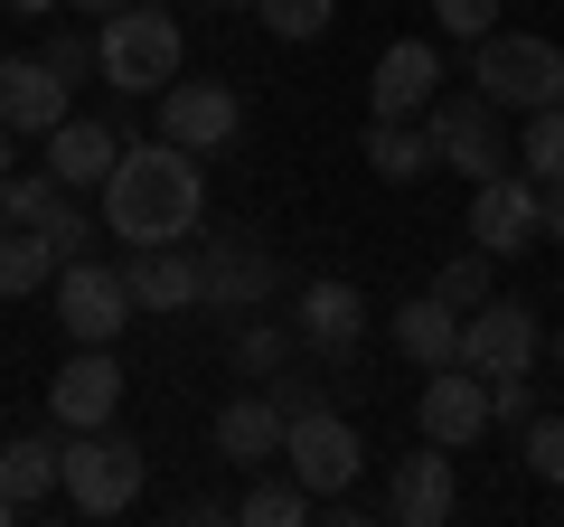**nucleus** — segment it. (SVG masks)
<instances>
[{
	"instance_id": "nucleus-4",
	"label": "nucleus",
	"mask_w": 564,
	"mask_h": 527,
	"mask_svg": "<svg viewBox=\"0 0 564 527\" xmlns=\"http://www.w3.org/2000/svg\"><path fill=\"white\" fill-rule=\"evenodd\" d=\"M470 85H480L499 114H536V104H564V47L527 39V29H489L470 47Z\"/></svg>"
},
{
	"instance_id": "nucleus-1",
	"label": "nucleus",
	"mask_w": 564,
	"mask_h": 527,
	"mask_svg": "<svg viewBox=\"0 0 564 527\" xmlns=\"http://www.w3.org/2000/svg\"><path fill=\"white\" fill-rule=\"evenodd\" d=\"M198 217H207L198 151H180L170 132L122 142L113 180H104V236H122V245H180V236H198Z\"/></svg>"
},
{
	"instance_id": "nucleus-33",
	"label": "nucleus",
	"mask_w": 564,
	"mask_h": 527,
	"mask_svg": "<svg viewBox=\"0 0 564 527\" xmlns=\"http://www.w3.org/2000/svg\"><path fill=\"white\" fill-rule=\"evenodd\" d=\"M47 66H57L66 85H85V76L104 66V57H95V39H47Z\"/></svg>"
},
{
	"instance_id": "nucleus-8",
	"label": "nucleus",
	"mask_w": 564,
	"mask_h": 527,
	"mask_svg": "<svg viewBox=\"0 0 564 527\" xmlns=\"http://www.w3.org/2000/svg\"><path fill=\"white\" fill-rule=\"evenodd\" d=\"M536 236H545V189L527 180V170H489V180H470V245H489V255H527Z\"/></svg>"
},
{
	"instance_id": "nucleus-13",
	"label": "nucleus",
	"mask_w": 564,
	"mask_h": 527,
	"mask_svg": "<svg viewBox=\"0 0 564 527\" xmlns=\"http://www.w3.org/2000/svg\"><path fill=\"white\" fill-rule=\"evenodd\" d=\"M423 433H433V443H452V452H462V443H480V433H489V377H480V367H470V358H452V367H433V386H423Z\"/></svg>"
},
{
	"instance_id": "nucleus-37",
	"label": "nucleus",
	"mask_w": 564,
	"mask_h": 527,
	"mask_svg": "<svg viewBox=\"0 0 564 527\" xmlns=\"http://www.w3.org/2000/svg\"><path fill=\"white\" fill-rule=\"evenodd\" d=\"M0 10H20V20H47V10H66V0H0Z\"/></svg>"
},
{
	"instance_id": "nucleus-6",
	"label": "nucleus",
	"mask_w": 564,
	"mask_h": 527,
	"mask_svg": "<svg viewBox=\"0 0 564 527\" xmlns=\"http://www.w3.org/2000/svg\"><path fill=\"white\" fill-rule=\"evenodd\" d=\"M282 471H292L311 499H339V490H358L367 443H358V424H348V415L311 406V415H292V433H282Z\"/></svg>"
},
{
	"instance_id": "nucleus-31",
	"label": "nucleus",
	"mask_w": 564,
	"mask_h": 527,
	"mask_svg": "<svg viewBox=\"0 0 564 527\" xmlns=\"http://www.w3.org/2000/svg\"><path fill=\"white\" fill-rule=\"evenodd\" d=\"M433 20H443V39H470V47H480L489 29H499V0H433Z\"/></svg>"
},
{
	"instance_id": "nucleus-22",
	"label": "nucleus",
	"mask_w": 564,
	"mask_h": 527,
	"mask_svg": "<svg viewBox=\"0 0 564 527\" xmlns=\"http://www.w3.org/2000/svg\"><path fill=\"white\" fill-rule=\"evenodd\" d=\"M395 348H404L414 367H452V358H462V311H452L443 292L404 302V311H395Z\"/></svg>"
},
{
	"instance_id": "nucleus-19",
	"label": "nucleus",
	"mask_w": 564,
	"mask_h": 527,
	"mask_svg": "<svg viewBox=\"0 0 564 527\" xmlns=\"http://www.w3.org/2000/svg\"><path fill=\"white\" fill-rule=\"evenodd\" d=\"M282 433H292V415H282L273 396H236V406L217 415V462L263 471V462H282Z\"/></svg>"
},
{
	"instance_id": "nucleus-15",
	"label": "nucleus",
	"mask_w": 564,
	"mask_h": 527,
	"mask_svg": "<svg viewBox=\"0 0 564 527\" xmlns=\"http://www.w3.org/2000/svg\"><path fill=\"white\" fill-rule=\"evenodd\" d=\"M47 406H57L66 433L113 424V406H122V367H113V348H76V358L57 367V386H47Z\"/></svg>"
},
{
	"instance_id": "nucleus-30",
	"label": "nucleus",
	"mask_w": 564,
	"mask_h": 527,
	"mask_svg": "<svg viewBox=\"0 0 564 527\" xmlns=\"http://www.w3.org/2000/svg\"><path fill=\"white\" fill-rule=\"evenodd\" d=\"M292 340H302V330H273V321H245V330H236V367H245V377H273V367L292 358Z\"/></svg>"
},
{
	"instance_id": "nucleus-35",
	"label": "nucleus",
	"mask_w": 564,
	"mask_h": 527,
	"mask_svg": "<svg viewBox=\"0 0 564 527\" xmlns=\"http://www.w3.org/2000/svg\"><path fill=\"white\" fill-rule=\"evenodd\" d=\"M545 236L564 245V180H545Z\"/></svg>"
},
{
	"instance_id": "nucleus-29",
	"label": "nucleus",
	"mask_w": 564,
	"mask_h": 527,
	"mask_svg": "<svg viewBox=\"0 0 564 527\" xmlns=\"http://www.w3.org/2000/svg\"><path fill=\"white\" fill-rule=\"evenodd\" d=\"M518 462L536 471L545 490H564V415H536V424L518 433Z\"/></svg>"
},
{
	"instance_id": "nucleus-28",
	"label": "nucleus",
	"mask_w": 564,
	"mask_h": 527,
	"mask_svg": "<svg viewBox=\"0 0 564 527\" xmlns=\"http://www.w3.org/2000/svg\"><path fill=\"white\" fill-rule=\"evenodd\" d=\"M254 20L273 29V39H292V47H302V39H321V29L339 20V0H254Z\"/></svg>"
},
{
	"instance_id": "nucleus-26",
	"label": "nucleus",
	"mask_w": 564,
	"mask_h": 527,
	"mask_svg": "<svg viewBox=\"0 0 564 527\" xmlns=\"http://www.w3.org/2000/svg\"><path fill=\"white\" fill-rule=\"evenodd\" d=\"M518 170L527 180H564V104H536V114H527V132H518Z\"/></svg>"
},
{
	"instance_id": "nucleus-11",
	"label": "nucleus",
	"mask_w": 564,
	"mask_h": 527,
	"mask_svg": "<svg viewBox=\"0 0 564 527\" xmlns=\"http://www.w3.org/2000/svg\"><path fill=\"white\" fill-rule=\"evenodd\" d=\"M452 508H462V490H452V443L423 433V443L395 462V481H386V518L395 527H443Z\"/></svg>"
},
{
	"instance_id": "nucleus-18",
	"label": "nucleus",
	"mask_w": 564,
	"mask_h": 527,
	"mask_svg": "<svg viewBox=\"0 0 564 527\" xmlns=\"http://www.w3.org/2000/svg\"><path fill=\"white\" fill-rule=\"evenodd\" d=\"M113 161H122V132H113V122H85V114H66L57 132H47V170H57V180L76 189V198L113 180Z\"/></svg>"
},
{
	"instance_id": "nucleus-34",
	"label": "nucleus",
	"mask_w": 564,
	"mask_h": 527,
	"mask_svg": "<svg viewBox=\"0 0 564 527\" xmlns=\"http://www.w3.org/2000/svg\"><path fill=\"white\" fill-rule=\"evenodd\" d=\"M273 406L282 415H311V406H321V386H302V377H282V367H273Z\"/></svg>"
},
{
	"instance_id": "nucleus-24",
	"label": "nucleus",
	"mask_w": 564,
	"mask_h": 527,
	"mask_svg": "<svg viewBox=\"0 0 564 527\" xmlns=\"http://www.w3.org/2000/svg\"><path fill=\"white\" fill-rule=\"evenodd\" d=\"M39 283H57V245L39 226H0V302H29Z\"/></svg>"
},
{
	"instance_id": "nucleus-41",
	"label": "nucleus",
	"mask_w": 564,
	"mask_h": 527,
	"mask_svg": "<svg viewBox=\"0 0 564 527\" xmlns=\"http://www.w3.org/2000/svg\"><path fill=\"white\" fill-rule=\"evenodd\" d=\"M226 10H254V0H226Z\"/></svg>"
},
{
	"instance_id": "nucleus-40",
	"label": "nucleus",
	"mask_w": 564,
	"mask_h": 527,
	"mask_svg": "<svg viewBox=\"0 0 564 527\" xmlns=\"http://www.w3.org/2000/svg\"><path fill=\"white\" fill-rule=\"evenodd\" d=\"M555 367H564V330H555Z\"/></svg>"
},
{
	"instance_id": "nucleus-16",
	"label": "nucleus",
	"mask_w": 564,
	"mask_h": 527,
	"mask_svg": "<svg viewBox=\"0 0 564 527\" xmlns=\"http://www.w3.org/2000/svg\"><path fill=\"white\" fill-rule=\"evenodd\" d=\"M367 95H377V114H386V122H414L423 104L443 95V57H433L423 39H395V47L377 57V76H367Z\"/></svg>"
},
{
	"instance_id": "nucleus-36",
	"label": "nucleus",
	"mask_w": 564,
	"mask_h": 527,
	"mask_svg": "<svg viewBox=\"0 0 564 527\" xmlns=\"http://www.w3.org/2000/svg\"><path fill=\"white\" fill-rule=\"evenodd\" d=\"M10 170H20V132H10V122H0V180H10Z\"/></svg>"
},
{
	"instance_id": "nucleus-25",
	"label": "nucleus",
	"mask_w": 564,
	"mask_h": 527,
	"mask_svg": "<svg viewBox=\"0 0 564 527\" xmlns=\"http://www.w3.org/2000/svg\"><path fill=\"white\" fill-rule=\"evenodd\" d=\"M236 518H245V527H302V518H321V499H311V490L282 471V481H245Z\"/></svg>"
},
{
	"instance_id": "nucleus-17",
	"label": "nucleus",
	"mask_w": 564,
	"mask_h": 527,
	"mask_svg": "<svg viewBox=\"0 0 564 527\" xmlns=\"http://www.w3.org/2000/svg\"><path fill=\"white\" fill-rule=\"evenodd\" d=\"M292 330H302V348H321V358H348V348L367 340V292L358 283H311L302 311H292Z\"/></svg>"
},
{
	"instance_id": "nucleus-20",
	"label": "nucleus",
	"mask_w": 564,
	"mask_h": 527,
	"mask_svg": "<svg viewBox=\"0 0 564 527\" xmlns=\"http://www.w3.org/2000/svg\"><path fill=\"white\" fill-rule=\"evenodd\" d=\"M132 302L141 311H198V255L188 245H132Z\"/></svg>"
},
{
	"instance_id": "nucleus-9",
	"label": "nucleus",
	"mask_w": 564,
	"mask_h": 527,
	"mask_svg": "<svg viewBox=\"0 0 564 527\" xmlns=\"http://www.w3.org/2000/svg\"><path fill=\"white\" fill-rule=\"evenodd\" d=\"M273 283H282L273 245H254V236H207L198 245V311H263Z\"/></svg>"
},
{
	"instance_id": "nucleus-32",
	"label": "nucleus",
	"mask_w": 564,
	"mask_h": 527,
	"mask_svg": "<svg viewBox=\"0 0 564 527\" xmlns=\"http://www.w3.org/2000/svg\"><path fill=\"white\" fill-rule=\"evenodd\" d=\"M489 424L527 433V424H536V386H527V377H489Z\"/></svg>"
},
{
	"instance_id": "nucleus-10",
	"label": "nucleus",
	"mask_w": 564,
	"mask_h": 527,
	"mask_svg": "<svg viewBox=\"0 0 564 527\" xmlns=\"http://www.w3.org/2000/svg\"><path fill=\"white\" fill-rule=\"evenodd\" d=\"M536 348H545V330H536L527 302H499V292H489L480 311H462V358L480 367V377H527Z\"/></svg>"
},
{
	"instance_id": "nucleus-38",
	"label": "nucleus",
	"mask_w": 564,
	"mask_h": 527,
	"mask_svg": "<svg viewBox=\"0 0 564 527\" xmlns=\"http://www.w3.org/2000/svg\"><path fill=\"white\" fill-rule=\"evenodd\" d=\"M66 10H104V20H113V10H132V0H66Z\"/></svg>"
},
{
	"instance_id": "nucleus-3",
	"label": "nucleus",
	"mask_w": 564,
	"mask_h": 527,
	"mask_svg": "<svg viewBox=\"0 0 564 527\" xmlns=\"http://www.w3.org/2000/svg\"><path fill=\"white\" fill-rule=\"evenodd\" d=\"M141 481H151V452H141L132 433H113V424H85L76 443H66L57 499L76 508V518H122V508L141 499Z\"/></svg>"
},
{
	"instance_id": "nucleus-27",
	"label": "nucleus",
	"mask_w": 564,
	"mask_h": 527,
	"mask_svg": "<svg viewBox=\"0 0 564 527\" xmlns=\"http://www.w3.org/2000/svg\"><path fill=\"white\" fill-rule=\"evenodd\" d=\"M489 264H499L489 245H462V255H452L443 273H433V292H443L452 311H480V302H489Z\"/></svg>"
},
{
	"instance_id": "nucleus-2",
	"label": "nucleus",
	"mask_w": 564,
	"mask_h": 527,
	"mask_svg": "<svg viewBox=\"0 0 564 527\" xmlns=\"http://www.w3.org/2000/svg\"><path fill=\"white\" fill-rule=\"evenodd\" d=\"M95 57H104V85H122L132 104H161L188 66V29L170 20V0H132L95 29Z\"/></svg>"
},
{
	"instance_id": "nucleus-21",
	"label": "nucleus",
	"mask_w": 564,
	"mask_h": 527,
	"mask_svg": "<svg viewBox=\"0 0 564 527\" xmlns=\"http://www.w3.org/2000/svg\"><path fill=\"white\" fill-rule=\"evenodd\" d=\"M57 471H66V443H47V433H20V443H0V499L29 518L39 499H57Z\"/></svg>"
},
{
	"instance_id": "nucleus-7",
	"label": "nucleus",
	"mask_w": 564,
	"mask_h": 527,
	"mask_svg": "<svg viewBox=\"0 0 564 527\" xmlns=\"http://www.w3.org/2000/svg\"><path fill=\"white\" fill-rule=\"evenodd\" d=\"M132 311L141 302H132V273H122V264H95V255L57 264V321H66L76 348H113Z\"/></svg>"
},
{
	"instance_id": "nucleus-5",
	"label": "nucleus",
	"mask_w": 564,
	"mask_h": 527,
	"mask_svg": "<svg viewBox=\"0 0 564 527\" xmlns=\"http://www.w3.org/2000/svg\"><path fill=\"white\" fill-rule=\"evenodd\" d=\"M423 132H433V151H443V170H462V180H489V170H518V142H508L499 104L470 85V95H433L423 104Z\"/></svg>"
},
{
	"instance_id": "nucleus-39",
	"label": "nucleus",
	"mask_w": 564,
	"mask_h": 527,
	"mask_svg": "<svg viewBox=\"0 0 564 527\" xmlns=\"http://www.w3.org/2000/svg\"><path fill=\"white\" fill-rule=\"evenodd\" d=\"M10 518H20V508H10V499H0V527H10Z\"/></svg>"
},
{
	"instance_id": "nucleus-23",
	"label": "nucleus",
	"mask_w": 564,
	"mask_h": 527,
	"mask_svg": "<svg viewBox=\"0 0 564 527\" xmlns=\"http://www.w3.org/2000/svg\"><path fill=\"white\" fill-rule=\"evenodd\" d=\"M367 170H377V180H423V170H443V151H433V132H423V122H367Z\"/></svg>"
},
{
	"instance_id": "nucleus-14",
	"label": "nucleus",
	"mask_w": 564,
	"mask_h": 527,
	"mask_svg": "<svg viewBox=\"0 0 564 527\" xmlns=\"http://www.w3.org/2000/svg\"><path fill=\"white\" fill-rule=\"evenodd\" d=\"M66 114H76V85L47 57H0V122H10V132H39L47 142Z\"/></svg>"
},
{
	"instance_id": "nucleus-12",
	"label": "nucleus",
	"mask_w": 564,
	"mask_h": 527,
	"mask_svg": "<svg viewBox=\"0 0 564 527\" xmlns=\"http://www.w3.org/2000/svg\"><path fill=\"white\" fill-rule=\"evenodd\" d=\"M161 132L207 161V151H226L245 132V95H236V85H170V95H161Z\"/></svg>"
}]
</instances>
